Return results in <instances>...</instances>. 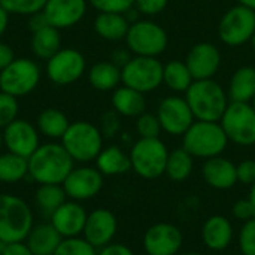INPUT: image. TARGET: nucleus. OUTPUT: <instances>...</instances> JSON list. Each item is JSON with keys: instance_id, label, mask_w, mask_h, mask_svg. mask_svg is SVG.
<instances>
[{"instance_id": "38", "label": "nucleus", "mask_w": 255, "mask_h": 255, "mask_svg": "<svg viewBox=\"0 0 255 255\" xmlns=\"http://www.w3.org/2000/svg\"><path fill=\"white\" fill-rule=\"evenodd\" d=\"M238 248L242 255H255V218L244 223L239 229Z\"/></svg>"}, {"instance_id": "39", "label": "nucleus", "mask_w": 255, "mask_h": 255, "mask_svg": "<svg viewBox=\"0 0 255 255\" xmlns=\"http://www.w3.org/2000/svg\"><path fill=\"white\" fill-rule=\"evenodd\" d=\"M18 117V99L0 91V128L3 130Z\"/></svg>"}, {"instance_id": "16", "label": "nucleus", "mask_w": 255, "mask_h": 255, "mask_svg": "<svg viewBox=\"0 0 255 255\" xmlns=\"http://www.w3.org/2000/svg\"><path fill=\"white\" fill-rule=\"evenodd\" d=\"M185 64L188 66L194 81L214 79L221 67L220 48L211 42H199L188 51Z\"/></svg>"}, {"instance_id": "11", "label": "nucleus", "mask_w": 255, "mask_h": 255, "mask_svg": "<svg viewBox=\"0 0 255 255\" xmlns=\"http://www.w3.org/2000/svg\"><path fill=\"white\" fill-rule=\"evenodd\" d=\"M40 81V69L30 58H15L0 72V91L13 97L30 94Z\"/></svg>"}, {"instance_id": "17", "label": "nucleus", "mask_w": 255, "mask_h": 255, "mask_svg": "<svg viewBox=\"0 0 255 255\" xmlns=\"http://www.w3.org/2000/svg\"><path fill=\"white\" fill-rule=\"evenodd\" d=\"M3 145L9 152L28 158L39 148V134L33 124L15 120L3 128Z\"/></svg>"}, {"instance_id": "51", "label": "nucleus", "mask_w": 255, "mask_h": 255, "mask_svg": "<svg viewBox=\"0 0 255 255\" xmlns=\"http://www.w3.org/2000/svg\"><path fill=\"white\" fill-rule=\"evenodd\" d=\"M238 3H239V4H244V6H247V7L254 9L255 10V0H238Z\"/></svg>"}, {"instance_id": "24", "label": "nucleus", "mask_w": 255, "mask_h": 255, "mask_svg": "<svg viewBox=\"0 0 255 255\" xmlns=\"http://www.w3.org/2000/svg\"><path fill=\"white\" fill-rule=\"evenodd\" d=\"M130 28V21L124 13H114V12H99L94 19V30L96 33L109 42H120L124 40L127 31Z\"/></svg>"}, {"instance_id": "45", "label": "nucleus", "mask_w": 255, "mask_h": 255, "mask_svg": "<svg viewBox=\"0 0 255 255\" xmlns=\"http://www.w3.org/2000/svg\"><path fill=\"white\" fill-rule=\"evenodd\" d=\"M1 255H33L27 244L22 242H12V244H4L1 248Z\"/></svg>"}, {"instance_id": "36", "label": "nucleus", "mask_w": 255, "mask_h": 255, "mask_svg": "<svg viewBox=\"0 0 255 255\" xmlns=\"http://www.w3.org/2000/svg\"><path fill=\"white\" fill-rule=\"evenodd\" d=\"M54 255H97V250L85 239L69 238L61 241Z\"/></svg>"}, {"instance_id": "25", "label": "nucleus", "mask_w": 255, "mask_h": 255, "mask_svg": "<svg viewBox=\"0 0 255 255\" xmlns=\"http://www.w3.org/2000/svg\"><path fill=\"white\" fill-rule=\"evenodd\" d=\"M63 238L52 224H40L27 236V247L33 255H54Z\"/></svg>"}, {"instance_id": "20", "label": "nucleus", "mask_w": 255, "mask_h": 255, "mask_svg": "<svg viewBox=\"0 0 255 255\" xmlns=\"http://www.w3.org/2000/svg\"><path fill=\"white\" fill-rule=\"evenodd\" d=\"M88 214L78 202H64L49 218L51 224L61 235L63 239L79 238L84 233Z\"/></svg>"}, {"instance_id": "1", "label": "nucleus", "mask_w": 255, "mask_h": 255, "mask_svg": "<svg viewBox=\"0 0 255 255\" xmlns=\"http://www.w3.org/2000/svg\"><path fill=\"white\" fill-rule=\"evenodd\" d=\"M73 158L61 143H45L28 157V176L43 184H63L73 170Z\"/></svg>"}, {"instance_id": "55", "label": "nucleus", "mask_w": 255, "mask_h": 255, "mask_svg": "<svg viewBox=\"0 0 255 255\" xmlns=\"http://www.w3.org/2000/svg\"><path fill=\"white\" fill-rule=\"evenodd\" d=\"M1 145H3V131L0 128V148H1Z\"/></svg>"}, {"instance_id": "54", "label": "nucleus", "mask_w": 255, "mask_h": 255, "mask_svg": "<svg viewBox=\"0 0 255 255\" xmlns=\"http://www.w3.org/2000/svg\"><path fill=\"white\" fill-rule=\"evenodd\" d=\"M251 46H253V49H254V52H255V33H254V36H253V39H251Z\"/></svg>"}, {"instance_id": "31", "label": "nucleus", "mask_w": 255, "mask_h": 255, "mask_svg": "<svg viewBox=\"0 0 255 255\" xmlns=\"http://www.w3.org/2000/svg\"><path fill=\"white\" fill-rule=\"evenodd\" d=\"M194 170V157L184 148H176L169 152L164 175L173 182L187 181Z\"/></svg>"}, {"instance_id": "44", "label": "nucleus", "mask_w": 255, "mask_h": 255, "mask_svg": "<svg viewBox=\"0 0 255 255\" xmlns=\"http://www.w3.org/2000/svg\"><path fill=\"white\" fill-rule=\"evenodd\" d=\"M120 130V115L115 111H109L102 117V134L103 137H112Z\"/></svg>"}, {"instance_id": "10", "label": "nucleus", "mask_w": 255, "mask_h": 255, "mask_svg": "<svg viewBox=\"0 0 255 255\" xmlns=\"http://www.w3.org/2000/svg\"><path fill=\"white\" fill-rule=\"evenodd\" d=\"M255 33V10L244 4L230 7L218 24V36L227 46L236 48L251 42Z\"/></svg>"}, {"instance_id": "8", "label": "nucleus", "mask_w": 255, "mask_h": 255, "mask_svg": "<svg viewBox=\"0 0 255 255\" xmlns=\"http://www.w3.org/2000/svg\"><path fill=\"white\" fill-rule=\"evenodd\" d=\"M163 67L164 64L157 57L133 55L121 67V82L143 94L155 91L163 85Z\"/></svg>"}, {"instance_id": "48", "label": "nucleus", "mask_w": 255, "mask_h": 255, "mask_svg": "<svg viewBox=\"0 0 255 255\" xmlns=\"http://www.w3.org/2000/svg\"><path fill=\"white\" fill-rule=\"evenodd\" d=\"M15 60V54H13V49L4 43V42H0V72L7 67L12 61Z\"/></svg>"}, {"instance_id": "18", "label": "nucleus", "mask_w": 255, "mask_h": 255, "mask_svg": "<svg viewBox=\"0 0 255 255\" xmlns=\"http://www.w3.org/2000/svg\"><path fill=\"white\" fill-rule=\"evenodd\" d=\"M117 230H118L117 217L109 209L99 208L94 209L87 217V223L84 227V239L96 250H100L112 244Z\"/></svg>"}, {"instance_id": "26", "label": "nucleus", "mask_w": 255, "mask_h": 255, "mask_svg": "<svg viewBox=\"0 0 255 255\" xmlns=\"http://www.w3.org/2000/svg\"><path fill=\"white\" fill-rule=\"evenodd\" d=\"M96 167L103 176H117L124 175L131 170L130 155L124 152L120 146L111 145L100 151L96 158Z\"/></svg>"}, {"instance_id": "28", "label": "nucleus", "mask_w": 255, "mask_h": 255, "mask_svg": "<svg viewBox=\"0 0 255 255\" xmlns=\"http://www.w3.org/2000/svg\"><path fill=\"white\" fill-rule=\"evenodd\" d=\"M88 82L97 91H112L120 87L121 67L112 61H99L88 72Z\"/></svg>"}, {"instance_id": "6", "label": "nucleus", "mask_w": 255, "mask_h": 255, "mask_svg": "<svg viewBox=\"0 0 255 255\" xmlns=\"http://www.w3.org/2000/svg\"><path fill=\"white\" fill-rule=\"evenodd\" d=\"M61 145L73 161L88 163L96 160L103 149V134L94 124L88 121H76L70 123L67 131L61 137Z\"/></svg>"}, {"instance_id": "27", "label": "nucleus", "mask_w": 255, "mask_h": 255, "mask_svg": "<svg viewBox=\"0 0 255 255\" xmlns=\"http://www.w3.org/2000/svg\"><path fill=\"white\" fill-rule=\"evenodd\" d=\"M227 94L230 102L251 103L255 96V67L241 66L230 78Z\"/></svg>"}, {"instance_id": "2", "label": "nucleus", "mask_w": 255, "mask_h": 255, "mask_svg": "<svg viewBox=\"0 0 255 255\" xmlns=\"http://www.w3.org/2000/svg\"><path fill=\"white\" fill-rule=\"evenodd\" d=\"M184 97L197 121L220 123L230 103L227 90L215 79L194 81Z\"/></svg>"}, {"instance_id": "21", "label": "nucleus", "mask_w": 255, "mask_h": 255, "mask_svg": "<svg viewBox=\"0 0 255 255\" xmlns=\"http://www.w3.org/2000/svg\"><path fill=\"white\" fill-rule=\"evenodd\" d=\"M202 178L214 190H230L238 184L236 164L223 155L208 158L202 166Z\"/></svg>"}, {"instance_id": "14", "label": "nucleus", "mask_w": 255, "mask_h": 255, "mask_svg": "<svg viewBox=\"0 0 255 255\" xmlns=\"http://www.w3.org/2000/svg\"><path fill=\"white\" fill-rule=\"evenodd\" d=\"M182 245L184 235L172 223H157L142 238V247L146 255H178Z\"/></svg>"}, {"instance_id": "49", "label": "nucleus", "mask_w": 255, "mask_h": 255, "mask_svg": "<svg viewBox=\"0 0 255 255\" xmlns=\"http://www.w3.org/2000/svg\"><path fill=\"white\" fill-rule=\"evenodd\" d=\"M131 52L128 51V49H117V51H114L112 52V63H115L118 67H123L124 64H127V61L131 58V55H130Z\"/></svg>"}, {"instance_id": "43", "label": "nucleus", "mask_w": 255, "mask_h": 255, "mask_svg": "<svg viewBox=\"0 0 255 255\" xmlns=\"http://www.w3.org/2000/svg\"><path fill=\"white\" fill-rule=\"evenodd\" d=\"M233 218L242 223H247L254 218V206L250 199H241L238 200L232 208Z\"/></svg>"}, {"instance_id": "29", "label": "nucleus", "mask_w": 255, "mask_h": 255, "mask_svg": "<svg viewBox=\"0 0 255 255\" xmlns=\"http://www.w3.org/2000/svg\"><path fill=\"white\" fill-rule=\"evenodd\" d=\"M194 78L182 60H172L163 67V84L175 94H185Z\"/></svg>"}, {"instance_id": "41", "label": "nucleus", "mask_w": 255, "mask_h": 255, "mask_svg": "<svg viewBox=\"0 0 255 255\" xmlns=\"http://www.w3.org/2000/svg\"><path fill=\"white\" fill-rule=\"evenodd\" d=\"M169 4V0H134V9L139 15L155 16L160 15Z\"/></svg>"}, {"instance_id": "12", "label": "nucleus", "mask_w": 255, "mask_h": 255, "mask_svg": "<svg viewBox=\"0 0 255 255\" xmlns=\"http://www.w3.org/2000/svg\"><path fill=\"white\" fill-rule=\"evenodd\" d=\"M87 61L81 51L75 48H61L46 60V75L57 85H70L85 72Z\"/></svg>"}, {"instance_id": "42", "label": "nucleus", "mask_w": 255, "mask_h": 255, "mask_svg": "<svg viewBox=\"0 0 255 255\" xmlns=\"http://www.w3.org/2000/svg\"><path fill=\"white\" fill-rule=\"evenodd\" d=\"M238 170V182L244 185H254L255 184V160H244L236 164Z\"/></svg>"}, {"instance_id": "50", "label": "nucleus", "mask_w": 255, "mask_h": 255, "mask_svg": "<svg viewBox=\"0 0 255 255\" xmlns=\"http://www.w3.org/2000/svg\"><path fill=\"white\" fill-rule=\"evenodd\" d=\"M9 12L3 7V6H0V37L4 34V31L7 30V25H9Z\"/></svg>"}, {"instance_id": "5", "label": "nucleus", "mask_w": 255, "mask_h": 255, "mask_svg": "<svg viewBox=\"0 0 255 255\" xmlns=\"http://www.w3.org/2000/svg\"><path fill=\"white\" fill-rule=\"evenodd\" d=\"M169 152L170 151L160 137H140L133 143L128 154L131 161V170H134L136 175L143 179H158L166 172Z\"/></svg>"}, {"instance_id": "19", "label": "nucleus", "mask_w": 255, "mask_h": 255, "mask_svg": "<svg viewBox=\"0 0 255 255\" xmlns=\"http://www.w3.org/2000/svg\"><path fill=\"white\" fill-rule=\"evenodd\" d=\"M88 0H46L42 12L49 25L61 30L76 25L87 12Z\"/></svg>"}, {"instance_id": "33", "label": "nucleus", "mask_w": 255, "mask_h": 255, "mask_svg": "<svg viewBox=\"0 0 255 255\" xmlns=\"http://www.w3.org/2000/svg\"><path fill=\"white\" fill-rule=\"evenodd\" d=\"M66 197L63 185L57 184H43L36 191V203L46 217H51L66 202Z\"/></svg>"}, {"instance_id": "53", "label": "nucleus", "mask_w": 255, "mask_h": 255, "mask_svg": "<svg viewBox=\"0 0 255 255\" xmlns=\"http://www.w3.org/2000/svg\"><path fill=\"white\" fill-rule=\"evenodd\" d=\"M178 255H205V254H202V253H179Z\"/></svg>"}, {"instance_id": "37", "label": "nucleus", "mask_w": 255, "mask_h": 255, "mask_svg": "<svg viewBox=\"0 0 255 255\" xmlns=\"http://www.w3.org/2000/svg\"><path fill=\"white\" fill-rule=\"evenodd\" d=\"M136 131L140 137L154 139V137H160V133L163 130L160 126L158 117L155 114L143 112L142 115L136 118Z\"/></svg>"}, {"instance_id": "13", "label": "nucleus", "mask_w": 255, "mask_h": 255, "mask_svg": "<svg viewBox=\"0 0 255 255\" xmlns=\"http://www.w3.org/2000/svg\"><path fill=\"white\" fill-rule=\"evenodd\" d=\"M155 115L158 117L161 130L170 136H184L196 121L185 97L181 96L164 97L158 103Z\"/></svg>"}, {"instance_id": "23", "label": "nucleus", "mask_w": 255, "mask_h": 255, "mask_svg": "<svg viewBox=\"0 0 255 255\" xmlns=\"http://www.w3.org/2000/svg\"><path fill=\"white\" fill-rule=\"evenodd\" d=\"M111 103H112L114 111L120 117L137 118L139 115L146 112L145 94L126 85H121L117 90H114Z\"/></svg>"}, {"instance_id": "46", "label": "nucleus", "mask_w": 255, "mask_h": 255, "mask_svg": "<svg viewBox=\"0 0 255 255\" xmlns=\"http://www.w3.org/2000/svg\"><path fill=\"white\" fill-rule=\"evenodd\" d=\"M97 255H134V253L123 244H109L103 248H100V251Z\"/></svg>"}, {"instance_id": "35", "label": "nucleus", "mask_w": 255, "mask_h": 255, "mask_svg": "<svg viewBox=\"0 0 255 255\" xmlns=\"http://www.w3.org/2000/svg\"><path fill=\"white\" fill-rule=\"evenodd\" d=\"M46 0H0V6H3L10 15H33L40 12L45 6Z\"/></svg>"}, {"instance_id": "56", "label": "nucleus", "mask_w": 255, "mask_h": 255, "mask_svg": "<svg viewBox=\"0 0 255 255\" xmlns=\"http://www.w3.org/2000/svg\"><path fill=\"white\" fill-rule=\"evenodd\" d=\"M251 105H253V108L255 109V96H254V99H253V102H251Z\"/></svg>"}, {"instance_id": "7", "label": "nucleus", "mask_w": 255, "mask_h": 255, "mask_svg": "<svg viewBox=\"0 0 255 255\" xmlns=\"http://www.w3.org/2000/svg\"><path fill=\"white\" fill-rule=\"evenodd\" d=\"M124 40L133 55L142 57L158 58L169 46L167 31L152 19H137L131 22Z\"/></svg>"}, {"instance_id": "15", "label": "nucleus", "mask_w": 255, "mask_h": 255, "mask_svg": "<svg viewBox=\"0 0 255 255\" xmlns=\"http://www.w3.org/2000/svg\"><path fill=\"white\" fill-rule=\"evenodd\" d=\"M63 188L66 191V196L75 202L88 200L97 196L103 188V175L99 172L97 167H73V170L64 179Z\"/></svg>"}, {"instance_id": "47", "label": "nucleus", "mask_w": 255, "mask_h": 255, "mask_svg": "<svg viewBox=\"0 0 255 255\" xmlns=\"http://www.w3.org/2000/svg\"><path fill=\"white\" fill-rule=\"evenodd\" d=\"M48 25H49V22H48V19H46V16H45V13H43L42 10H40V12H36V13H33V15H30L28 28H30L31 33L39 31V30H42V28H45V27H48Z\"/></svg>"}, {"instance_id": "4", "label": "nucleus", "mask_w": 255, "mask_h": 255, "mask_svg": "<svg viewBox=\"0 0 255 255\" xmlns=\"http://www.w3.org/2000/svg\"><path fill=\"white\" fill-rule=\"evenodd\" d=\"M31 229L33 214L28 205L16 196L0 194V242H22Z\"/></svg>"}, {"instance_id": "34", "label": "nucleus", "mask_w": 255, "mask_h": 255, "mask_svg": "<svg viewBox=\"0 0 255 255\" xmlns=\"http://www.w3.org/2000/svg\"><path fill=\"white\" fill-rule=\"evenodd\" d=\"M28 175V158L6 152L0 155V182H18Z\"/></svg>"}, {"instance_id": "52", "label": "nucleus", "mask_w": 255, "mask_h": 255, "mask_svg": "<svg viewBox=\"0 0 255 255\" xmlns=\"http://www.w3.org/2000/svg\"><path fill=\"white\" fill-rule=\"evenodd\" d=\"M248 199L251 200V203H253V206H254V218H255V184L254 185H251V190H250V196H248Z\"/></svg>"}, {"instance_id": "9", "label": "nucleus", "mask_w": 255, "mask_h": 255, "mask_svg": "<svg viewBox=\"0 0 255 255\" xmlns=\"http://www.w3.org/2000/svg\"><path fill=\"white\" fill-rule=\"evenodd\" d=\"M229 142L238 146L255 145V109L247 102H230L220 120Z\"/></svg>"}, {"instance_id": "32", "label": "nucleus", "mask_w": 255, "mask_h": 255, "mask_svg": "<svg viewBox=\"0 0 255 255\" xmlns=\"http://www.w3.org/2000/svg\"><path fill=\"white\" fill-rule=\"evenodd\" d=\"M70 126L64 112L55 108L43 109L37 117V130L49 139H61Z\"/></svg>"}, {"instance_id": "40", "label": "nucleus", "mask_w": 255, "mask_h": 255, "mask_svg": "<svg viewBox=\"0 0 255 255\" xmlns=\"http://www.w3.org/2000/svg\"><path fill=\"white\" fill-rule=\"evenodd\" d=\"M88 3L99 12L126 13L134 6V0H88Z\"/></svg>"}, {"instance_id": "3", "label": "nucleus", "mask_w": 255, "mask_h": 255, "mask_svg": "<svg viewBox=\"0 0 255 255\" xmlns=\"http://www.w3.org/2000/svg\"><path fill=\"white\" fill-rule=\"evenodd\" d=\"M229 145L226 131L215 121H194L182 136V148L194 158L208 160L223 155Z\"/></svg>"}, {"instance_id": "22", "label": "nucleus", "mask_w": 255, "mask_h": 255, "mask_svg": "<svg viewBox=\"0 0 255 255\" xmlns=\"http://www.w3.org/2000/svg\"><path fill=\"white\" fill-rule=\"evenodd\" d=\"M202 242L212 253L226 251L235 239V227L224 215H212L202 226Z\"/></svg>"}, {"instance_id": "30", "label": "nucleus", "mask_w": 255, "mask_h": 255, "mask_svg": "<svg viewBox=\"0 0 255 255\" xmlns=\"http://www.w3.org/2000/svg\"><path fill=\"white\" fill-rule=\"evenodd\" d=\"M31 52L40 60H49L55 52L61 49V37L60 30L48 25L39 31L31 33Z\"/></svg>"}]
</instances>
